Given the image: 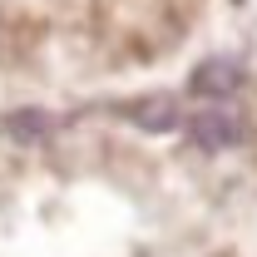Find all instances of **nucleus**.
<instances>
[{"label":"nucleus","instance_id":"nucleus-1","mask_svg":"<svg viewBox=\"0 0 257 257\" xmlns=\"http://www.w3.org/2000/svg\"><path fill=\"white\" fill-rule=\"evenodd\" d=\"M183 124H188V144L203 154H223V149H237L247 139V119L237 109H227V99H213L208 109H193Z\"/></svg>","mask_w":257,"mask_h":257},{"label":"nucleus","instance_id":"nucleus-2","mask_svg":"<svg viewBox=\"0 0 257 257\" xmlns=\"http://www.w3.org/2000/svg\"><path fill=\"white\" fill-rule=\"evenodd\" d=\"M124 119L134 128H144V134H173V128H183V104L173 94H139L124 104Z\"/></svg>","mask_w":257,"mask_h":257},{"label":"nucleus","instance_id":"nucleus-3","mask_svg":"<svg viewBox=\"0 0 257 257\" xmlns=\"http://www.w3.org/2000/svg\"><path fill=\"white\" fill-rule=\"evenodd\" d=\"M237 89H242V64L232 55H213L188 74V94L198 99H232Z\"/></svg>","mask_w":257,"mask_h":257},{"label":"nucleus","instance_id":"nucleus-4","mask_svg":"<svg viewBox=\"0 0 257 257\" xmlns=\"http://www.w3.org/2000/svg\"><path fill=\"white\" fill-rule=\"evenodd\" d=\"M5 134L15 144H45L55 134V119L45 109H15V114H5Z\"/></svg>","mask_w":257,"mask_h":257}]
</instances>
